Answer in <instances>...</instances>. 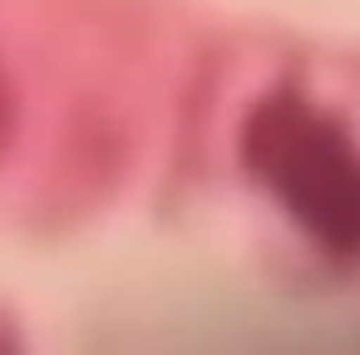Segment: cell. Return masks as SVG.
I'll use <instances>...</instances> for the list:
<instances>
[{
    "instance_id": "2",
    "label": "cell",
    "mask_w": 360,
    "mask_h": 355,
    "mask_svg": "<svg viewBox=\"0 0 360 355\" xmlns=\"http://www.w3.org/2000/svg\"><path fill=\"white\" fill-rule=\"evenodd\" d=\"M11 124H15V84H11V70L0 60V148L11 138Z\"/></svg>"
},
{
    "instance_id": "1",
    "label": "cell",
    "mask_w": 360,
    "mask_h": 355,
    "mask_svg": "<svg viewBox=\"0 0 360 355\" xmlns=\"http://www.w3.org/2000/svg\"><path fill=\"white\" fill-rule=\"evenodd\" d=\"M247 173L335 262L360 257V143L296 89L266 94L242 129Z\"/></svg>"
}]
</instances>
